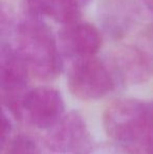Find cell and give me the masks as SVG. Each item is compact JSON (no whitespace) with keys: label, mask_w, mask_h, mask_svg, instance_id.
I'll return each mask as SVG.
<instances>
[{"label":"cell","mask_w":153,"mask_h":154,"mask_svg":"<svg viewBox=\"0 0 153 154\" xmlns=\"http://www.w3.org/2000/svg\"><path fill=\"white\" fill-rule=\"evenodd\" d=\"M29 16L46 17L64 25L80 21L81 11L74 0H24Z\"/></svg>","instance_id":"obj_9"},{"label":"cell","mask_w":153,"mask_h":154,"mask_svg":"<svg viewBox=\"0 0 153 154\" xmlns=\"http://www.w3.org/2000/svg\"><path fill=\"white\" fill-rule=\"evenodd\" d=\"M46 144L60 154H90L93 138L83 116L77 111H70L48 129Z\"/></svg>","instance_id":"obj_6"},{"label":"cell","mask_w":153,"mask_h":154,"mask_svg":"<svg viewBox=\"0 0 153 154\" xmlns=\"http://www.w3.org/2000/svg\"><path fill=\"white\" fill-rule=\"evenodd\" d=\"M69 91L82 101H96L109 94L116 81L108 65L93 57L75 61L68 72Z\"/></svg>","instance_id":"obj_2"},{"label":"cell","mask_w":153,"mask_h":154,"mask_svg":"<svg viewBox=\"0 0 153 154\" xmlns=\"http://www.w3.org/2000/svg\"><path fill=\"white\" fill-rule=\"evenodd\" d=\"M29 70L17 49L2 42L0 48V88L3 109L17 120L19 106L27 91Z\"/></svg>","instance_id":"obj_4"},{"label":"cell","mask_w":153,"mask_h":154,"mask_svg":"<svg viewBox=\"0 0 153 154\" xmlns=\"http://www.w3.org/2000/svg\"><path fill=\"white\" fill-rule=\"evenodd\" d=\"M109 68L115 81L127 85H134L143 83L148 79L151 66L143 51L128 46L113 54Z\"/></svg>","instance_id":"obj_8"},{"label":"cell","mask_w":153,"mask_h":154,"mask_svg":"<svg viewBox=\"0 0 153 154\" xmlns=\"http://www.w3.org/2000/svg\"><path fill=\"white\" fill-rule=\"evenodd\" d=\"M74 1L76 2L78 5L80 6V8H82V6L87 5V4L90 2V0H74Z\"/></svg>","instance_id":"obj_13"},{"label":"cell","mask_w":153,"mask_h":154,"mask_svg":"<svg viewBox=\"0 0 153 154\" xmlns=\"http://www.w3.org/2000/svg\"><path fill=\"white\" fill-rule=\"evenodd\" d=\"M144 2H145L146 6L153 13V0H144Z\"/></svg>","instance_id":"obj_14"},{"label":"cell","mask_w":153,"mask_h":154,"mask_svg":"<svg viewBox=\"0 0 153 154\" xmlns=\"http://www.w3.org/2000/svg\"><path fill=\"white\" fill-rule=\"evenodd\" d=\"M2 154H39L35 138L27 134H18L11 137L1 147Z\"/></svg>","instance_id":"obj_10"},{"label":"cell","mask_w":153,"mask_h":154,"mask_svg":"<svg viewBox=\"0 0 153 154\" xmlns=\"http://www.w3.org/2000/svg\"><path fill=\"white\" fill-rule=\"evenodd\" d=\"M59 38L63 53L76 60L93 57L103 44L100 31L90 23L80 21L64 25Z\"/></svg>","instance_id":"obj_7"},{"label":"cell","mask_w":153,"mask_h":154,"mask_svg":"<svg viewBox=\"0 0 153 154\" xmlns=\"http://www.w3.org/2000/svg\"><path fill=\"white\" fill-rule=\"evenodd\" d=\"M65 111L60 91L53 87H37L27 90L21 100L17 120L25 121L39 129L48 130L57 124Z\"/></svg>","instance_id":"obj_5"},{"label":"cell","mask_w":153,"mask_h":154,"mask_svg":"<svg viewBox=\"0 0 153 154\" xmlns=\"http://www.w3.org/2000/svg\"><path fill=\"white\" fill-rule=\"evenodd\" d=\"M2 133H1V147L11 138V133L13 130V125L10 116L6 114V111L3 109L2 111Z\"/></svg>","instance_id":"obj_12"},{"label":"cell","mask_w":153,"mask_h":154,"mask_svg":"<svg viewBox=\"0 0 153 154\" xmlns=\"http://www.w3.org/2000/svg\"><path fill=\"white\" fill-rule=\"evenodd\" d=\"M17 51L29 70L39 80H53L63 68L51 29L40 18L31 16L17 27Z\"/></svg>","instance_id":"obj_1"},{"label":"cell","mask_w":153,"mask_h":154,"mask_svg":"<svg viewBox=\"0 0 153 154\" xmlns=\"http://www.w3.org/2000/svg\"><path fill=\"white\" fill-rule=\"evenodd\" d=\"M143 104L141 100L120 99L108 105L103 114L107 135L124 147L149 133L144 124Z\"/></svg>","instance_id":"obj_3"},{"label":"cell","mask_w":153,"mask_h":154,"mask_svg":"<svg viewBox=\"0 0 153 154\" xmlns=\"http://www.w3.org/2000/svg\"><path fill=\"white\" fill-rule=\"evenodd\" d=\"M143 118L146 130L149 133L153 134V100L152 101H144Z\"/></svg>","instance_id":"obj_11"}]
</instances>
